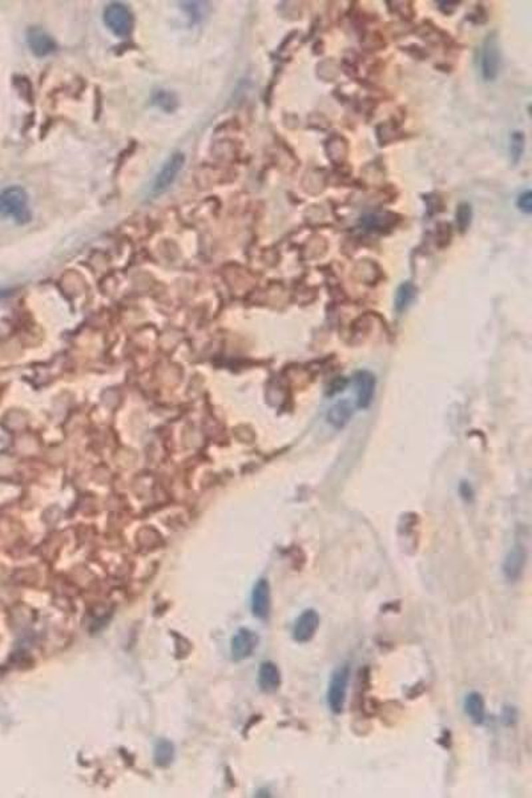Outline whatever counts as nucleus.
<instances>
[{
  "mask_svg": "<svg viewBox=\"0 0 532 798\" xmlns=\"http://www.w3.org/2000/svg\"><path fill=\"white\" fill-rule=\"evenodd\" d=\"M0 216L10 217L19 225L31 220L28 195L22 186L11 185L0 192Z\"/></svg>",
  "mask_w": 532,
  "mask_h": 798,
  "instance_id": "nucleus-1",
  "label": "nucleus"
},
{
  "mask_svg": "<svg viewBox=\"0 0 532 798\" xmlns=\"http://www.w3.org/2000/svg\"><path fill=\"white\" fill-rule=\"evenodd\" d=\"M350 680V666L343 663L338 666L334 672L332 673V679L329 681L327 688V706L334 715H341L343 712L346 696H348V687Z\"/></svg>",
  "mask_w": 532,
  "mask_h": 798,
  "instance_id": "nucleus-2",
  "label": "nucleus"
},
{
  "mask_svg": "<svg viewBox=\"0 0 532 798\" xmlns=\"http://www.w3.org/2000/svg\"><path fill=\"white\" fill-rule=\"evenodd\" d=\"M103 19L105 27L118 38H127L133 29V15L130 8L121 3L107 6Z\"/></svg>",
  "mask_w": 532,
  "mask_h": 798,
  "instance_id": "nucleus-3",
  "label": "nucleus"
},
{
  "mask_svg": "<svg viewBox=\"0 0 532 798\" xmlns=\"http://www.w3.org/2000/svg\"><path fill=\"white\" fill-rule=\"evenodd\" d=\"M500 69V50L496 34L491 32L482 46L480 55V71L486 81H493L499 75Z\"/></svg>",
  "mask_w": 532,
  "mask_h": 798,
  "instance_id": "nucleus-4",
  "label": "nucleus"
},
{
  "mask_svg": "<svg viewBox=\"0 0 532 798\" xmlns=\"http://www.w3.org/2000/svg\"><path fill=\"white\" fill-rule=\"evenodd\" d=\"M528 560V553L523 544H515L507 552L503 562V575L508 583H518L524 575Z\"/></svg>",
  "mask_w": 532,
  "mask_h": 798,
  "instance_id": "nucleus-5",
  "label": "nucleus"
},
{
  "mask_svg": "<svg viewBox=\"0 0 532 798\" xmlns=\"http://www.w3.org/2000/svg\"><path fill=\"white\" fill-rule=\"evenodd\" d=\"M320 623H321V619H320V615L315 610H313V608L305 610L297 617V620L293 626V631H292L293 640L299 642V644H306V642L312 641L315 633H317V631L320 628Z\"/></svg>",
  "mask_w": 532,
  "mask_h": 798,
  "instance_id": "nucleus-6",
  "label": "nucleus"
},
{
  "mask_svg": "<svg viewBox=\"0 0 532 798\" xmlns=\"http://www.w3.org/2000/svg\"><path fill=\"white\" fill-rule=\"evenodd\" d=\"M184 163H185V156L182 153H175L170 156L168 161L164 164V167L156 174V179L152 185V192L155 195L163 193L165 189H168L182 170Z\"/></svg>",
  "mask_w": 532,
  "mask_h": 798,
  "instance_id": "nucleus-7",
  "label": "nucleus"
},
{
  "mask_svg": "<svg viewBox=\"0 0 532 798\" xmlns=\"http://www.w3.org/2000/svg\"><path fill=\"white\" fill-rule=\"evenodd\" d=\"M27 44L31 53L38 57H46L55 53L57 46L50 34L41 27H29L26 32Z\"/></svg>",
  "mask_w": 532,
  "mask_h": 798,
  "instance_id": "nucleus-8",
  "label": "nucleus"
},
{
  "mask_svg": "<svg viewBox=\"0 0 532 798\" xmlns=\"http://www.w3.org/2000/svg\"><path fill=\"white\" fill-rule=\"evenodd\" d=\"M259 636L256 632L247 628H241L232 640V657L236 661H243L249 659L259 645Z\"/></svg>",
  "mask_w": 532,
  "mask_h": 798,
  "instance_id": "nucleus-9",
  "label": "nucleus"
},
{
  "mask_svg": "<svg viewBox=\"0 0 532 798\" xmlns=\"http://www.w3.org/2000/svg\"><path fill=\"white\" fill-rule=\"evenodd\" d=\"M252 612L257 619L265 620L271 614V584L268 579H260L252 592Z\"/></svg>",
  "mask_w": 532,
  "mask_h": 798,
  "instance_id": "nucleus-10",
  "label": "nucleus"
},
{
  "mask_svg": "<svg viewBox=\"0 0 532 798\" xmlns=\"http://www.w3.org/2000/svg\"><path fill=\"white\" fill-rule=\"evenodd\" d=\"M355 390H357V406L366 408L371 404L376 389V378L370 371L361 370L354 376Z\"/></svg>",
  "mask_w": 532,
  "mask_h": 798,
  "instance_id": "nucleus-11",
  "label": "nucleus"
},
{
  "mask_svg": "<svg viewBox=\"0 0 532 798\" xmlns=\"http://www.w3.org/2000/svg\"><path fill=\"white\" fill-rule=\"evenodd\" d=\"M281 672L273 661H265L259 670V685L264 694H274L281 687Z\"/></svg>",
  "mask_w": 532,
  "mask_h": 798,
  "instance_id": "nucleus-12",
  "label": "nucleus"
},
{
  "mask_svg": "<svg viewBox=\"0 0 532 798\" xmlns=\"http://www.w3.org/2000/svg\"><path fill=\"white\" fill-rule=\"evenodd\" d=\"M465 713L475 725H482L486 721V701L479 692H470L463 703Z\"/></svg>",
  "mask_w": 532,
  "mask_h": 798,
  "instance_id": "nucleus-13",
  "label": "nucleus"
},
{
  "mask_svg": "<svg viewBox=\"0 0 532 798\" xmlns=\"http://www.w3.org/2000/svg\"><path fill=\"white\" fill-rule=\"evenodd\" d=\"M351 415H353V406L348 399H342L329 408L326 418L333 427L342 429L349 423Z\"/></svg>",
  "mask_w": 532,
  "mask_h": 798,
  "instance_id": "nucleus-14",
  "label": "nucleus"
},
{
  "mask_svg": "<svg viewBox=\"0 0 532 798\" xmlns=\"http://www.w3.org/2000/svg\"><path fill=\"white\" fill-rule=\"evenodd\" d=\"M395 223H397V219H395V214H393V213L370 214V216L364 217V220H362L364 228H367L370 231H383L386 228L395 226Z\"/></svg>",
  "mask_w": 532,
  "mask_h": 798,
  "instance_id": "nucleus-15",
  "label": "nucleus"
},
{
  "mask_svg": "<svg viewBox=\"0 0 532 798\" xmlns=\"http://www.w3.org/2000/svg\"><path fill=\"white\" fill-rule=\"evenodd\" d=\"M416 294V288L411 284V282H403L402 285H400V288L397 289L395 293V309L397 312H403L406 310L411 302L414 301Z\"/></svg>",
  "mask_w": 532,
  "mask_h": 798,
  "instance_id": "nucleus-16",
  "label": "nucleus"
},
{
  "mask_svg": "<svg viewBox=\"0 0 532 798\" xmlns=\"http://www.w3.org/2000/svg\"><path fill=\"white\" fill-rule=\"evenodd\" d=\"M524 146H526L524 133L520 131L512 132L510 139V156L514 164L519 163L520 158L524 153Z\"/></svg>",
  "mask_w": 532,
  "mask_h": 798,
  "instance_id": "nucleus-17",
  "label": "nucleus"
},
{
  "mask_svg": "<svg viewBox=\"0 0 532 798\" xmlns=\"http://www.w3.org/2000/svg\"><path fill=\"white\" fill-rule=\"evenodd\" d=\"M455 221L461 233H465L472 221V207L468 202H461L455 212Z\"/></svg>",
  "mask_w": 532,
  "mask_h": 798,
  "instance_id": "nucleus-18",
  "label": "nucleus"
},
{
  "mask_svg": "<svg viewBox=\"0 0 532 798\" xmlns=\"http://www.w3.org/2000/svg\"><path fill=\"white\" fill-rule=\"evenodd\" d=\"M173 756H175V748L169 741L161 740L157 743L155 749V761L158 766H168L173 759Z\"/></svg>",
  "mask_w": 532,
  "mask_h": 798,
  "instance_id": "nucleus-19",
  "label": "nucleus"
},
{
  "mask_svg": "<svg viewBox=\"0 0 532 798\" xmlns=\"http://www.w3.org/2000/svg\"><path fill=\"white\" fill-rule=\"evenodd\" d=\"M156 103L160 105L161 108L170 111L175 108L176 105V99L167 92H158L156 95Z\"/></svg>",
  "mask_w": 532,
  "mask_h": 798,
  "instance_id": "nucleus-20",
  "label": "nucleus"
},
{
  "mask_svg": "<svg viewBox=\"0 0 532 798\" xmlns=\"http://www.w3.org/2000/svg\"><path fill=\"white\" fill-rule=\"evenodd\" d=\"M502 717H503L505 725H507V727H514V725L518 722V719H519L518 709L515 707H512V706H507V707H505V709H503V716H502Z\"/></svg>",
  "mask_w": 532,
  "mask_h": 798,
  "instance_id": "nucleus-21",
  "label": "nucleus"
},
{
  "mask_svg": "<svg viewBox=\"0 0 532 798\" xmlns=\"http://www.w3.org/2000/svg\"><path fill=\"white\" fill-rule=\"evenodd\" d=\"M518 208H519L523 213L526 214H531L532 212V193L531 191H527L524 193L520 195L518 198Z\"/></svg>",
  "mask_w": 532,
  "mask_h": 798,
  "instance_id": "nucleus-22",
  "label": "nucleus"
},
{
  "mask_svg": "<svg viewBox=\"0 0 532 798\" xmlns=\"http://www.w3.org/2000/svg\"><path fill=\"white\" fill-rule=\"evenodd\" d=\"M431 197H432V201H434V202H431V201L428 200V197L425 196V201H426V204H428V214H430V216L434 214V213L441 212L438 208H443V202H442L441 197L437 196V195H431Z\"/></svg>",
  "mask_w": 532,
  "mask_h": 798,
  "instance_id": "nucleus-23",
  "label": "nucleus"
},
{
  "mask_svg": "<svg viewBox=\"0 0 532 798\" xmlns=\"http://www.w3.org/2000/svg\"><path fill=\"white\" fill-rule=\"evenodd\" d=\"M345 386H346V380H343V378H338V380H336L334 383H333V386H332L333 389L330 390V394L337 393V392H342Z\"/></svg>",
  "mask_w": 532,
  "mask_h": 798,
  "instance_id": "nucleus-24",
  "label": "nucleus"
},
{
  "mask_svg": "<svg viewBox=\"0 0 532 798\" xmlns=\"http://www.w3.org/2000/svg\"><path fill=\"white\" fill-rule=\"evenodd\" d=\"M461 495L465 497L466 500H470L472 497V490L468 483H463L461 486Z\"/></svg>",
  "mask_w": 532,
  "mask_h": 798,
  "instance_id": "nucleus-25",
  "label": "nucleus"
}]
</instances>
